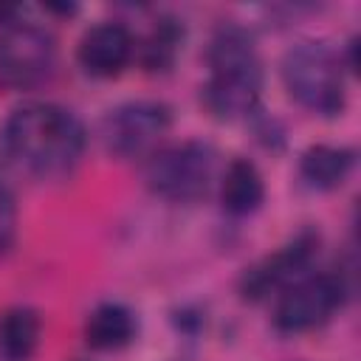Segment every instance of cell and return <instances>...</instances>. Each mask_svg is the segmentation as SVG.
<instances>
[{"label":"cell","instance_id":"obj_1","mask_svg":"<svg viewBox=\"0 0 361 361\" xmlns=\"http://www.w3.org/2000/svg\"><path fill=\"white\" fill-rule=\"evenodd\" d=\"M87 149L85 121L56 102H23L0 127L3 161L34 180L68 178Z\"/></svg>","mask_w":361,"mask_h":361},{"label":"cell","instance_id":"obj_2","mask_svg":"<svg viewBox=\"0 0 361 361\" xmlns=\"http://www.w3.org/2000/svg\"><path fill=\"white\" fill-rule=\"evenodd\" d=\"M288 96L313 116L336 118L347 107L344 68L338 51L324 39H302L290 45L279 62Z\"/></svg>","mask_w":361,"mask_h":361},{"label":"cell","instance_id":"obj_3","mask_svg":"<svg viewBox=\"0 0 361 361\" xmlns=\"http://www.w3.org/2000/svg\"><path fill=\"white\" fill-rule=\"evenodd\" d=\"M217 152L200 138L161 147L144 161L147 189L166 203H197L206 197L214 180Z\"/></svg>","mask_w":361,"mask_h":361},{"label":"cell","instance_id":"obj_4","mask_svg":"<svg viewBox=\"0 0 361 361\" xmlns=\"http://www.w3.org/2000/svg\"><path fill=\"white\" fill-rule=\"evenodd\" d=\"M347 302V282L336 271H310L285 290H279L271 322L282 336L310 333L327 324Z\"/></svg>","mask_w":361,"mask_h":361},{"label":"cell","instance_id":"obj_5","mask_svg":"<svg viewBox=\"0 0 361 361\" xmlns=\"http://www.w3.org/2000/svg\"><path fill=\"white\" fill-rule=\"evenodd\" d=\"M56 71V39L20 14L0 25V85L11 90L42 87Z\"/></svg>","mask_w":361,"mask_h":361},{"label":"cell","instance_id":"obj_6","mask_svg":"<svg viewBox=\"0 0 361 361\" xmlns=\"http://www.w3.org/2000/svg\"><path fill=\"white\" fill-rule=\"evenodd\" d=\"M172 130V107L158 99H133L102 118L104 149L118 161H147Z\"/></svg>","mask_w":361,"mask_h":361},{"label":"cell","instance_id":"obj_7","mask_svg":"<svg viewBox=\"0 0 361 361\" xmlns=\"http://www.w3.org/2000/svg\"><path fill=\"white\" fill-rule=\"evenodd\" d=\"M322 248V234L316 228H302L279 251L257 259L240 276V296L245 302H262L271 293L285 290L296 279L307 276Z\"/></svg>","mask_w":361,"mask_h":361},{"label":"cell","instance_id":"obj_8","mask_svg":"<svg viewBox=\"0 0 361 361\" xmlns=\"http://www.w3.org/2000/svg\"><path fill=\"white\" fill-rule=\"evenodd\" d=\"M133 56H135V37L121 20H102L90 25L76 45V62L93 79L118 76Z\"/></svg>","mask_w":361,"mask_h":361},{"label":"cell","instance_id":"obj_9","mask_svg":"<svg viewBox=\"0 0 361 361\" xmlns=\"http://www.w3.org/2000/svg\"><path fill=\"white\" fill-rule=\"evenodd\" d=\"M262 71H214L200 87L203 107L217 121L251 118L259 110Z\"/></svg>","mask_w":361,"mask_h":361},{"label":"cell","instance_id":"obj_10","mask_svg":"<svg viewBox=\"0 0 361 361\" xmlns=\"http://www.w3.org/2000/svg\"><path fill=\"white\" fill-rule=\"evenodd\" d=\"M82 336L85 344L96 353L124 350L138 336V316L121 302H102L85 316Z\"/></svg>","mask_w":361,"mask_h":361},{"label":"cell","instance_id":"obj_11","mask_svg":"<svg viewBox=\"0 0 361 361\" xmlns=\"http://www.w3.org/2000/svg\"><path fill=\"white\" fill-rule=\"evenodd\" d=\"M206 65L212 71H262L254 34L240 23H220L206 45Z\"/></svg>","mask_w":361,"mask_h":361},{"label":"cell","instance_id":"obj_12","mask_svg":"<svg viewBox=\"0 0 361 361\" xmlns=\"http://www.w3.org/2000/svg\"><path fill=\"white\" fill-rule=\"evenodd\" d=\"M265 203V180L254 161L231 158L220 180V206L228 217H251Z\"/></svg>","mask_w":361,"mask_h":361},{"label":"cell","instance_id":"obj_13","mask_svg":"<svg viewBox=\"0 0 361 361\" xmlns=\"http://www.w3.org/2000/svg\"><path fill=\"white\" fill-rule=\"evenodd\" d=\"M355 166V149L341 144H313L299 155V178L313 192L338 189Z\"/></svg>","mask_w":361,"mask_h":361},{"label":"cell","instance_id":"obj_14","mask_svg":"<svg viewBox=\"0 0 361 361\" xmlns=\"http://www.w3.org/2000/svg\"><path fill=\"white\" fill-rule=\"evenodd\" d=\"M42 338V316L31 305H11L0 313V361H31Z\"/></svg>","mask_w":361,"mask_h":361},{"label":"cell","instance_id":"obj_15","mask_svg":"<svg viewBox=\"0 0 361 361\" xmlns=\"http://www.w3.org/2000/svg\"><path fill=\"white\" fill-rule=\"evenodd\" d=\"M183 42H186V25L183 20L172 17V14H161L152 20L147 37L141 39L138 48V59H141V68L147 73H169L183 51Z\"/></svg>","mask_w":361,"mask_h":361},{"label":"cell","instance_id":"obj_16","mask_svg":"<svg viewBox=\"0 0 361 361\" xmlns=\"http://www.w3.org/2000/svg\"><path fill=\"white\" fill-rule=\"evenodd\" d=\"M17 220H20V214H17V197H14L11 186L0 180V257L14 248Z\"/></svg>","mask_w":361,"mask_h":361},{"label":"cell","instance_id":"obj_17","mask_svg":"<svg viewBox=\"0 0 361 361\" xmlns=\"http://www.w3.org/2000/svg\"><path fill=\"white\" fill-rule=\"evenodd\" d=\"M251 121H254V130H257V135H259V141H262L265 147L279 149V147L285 144V130H282V124H279L274 116H265L262 107L251 116Z\"/></svg>","mask_w":361,"mask_h":361},{"label":"cell","instance_id":"obj_18","mask_svg":"<svg viewBox=\"0 0 361 361\" xmlns=\"http://www.w3.org/2000/svg\"><path fill=\"white\" fill-rule=\"evenodd\" d=\"M45 11H51V14H62V17H71V14H76V11H79V6H73V3H62V6L48 3V6H45Z\"/></svg>","mask_w":361,"mask_h":361}]
</instances>
